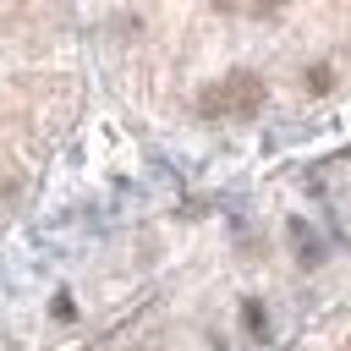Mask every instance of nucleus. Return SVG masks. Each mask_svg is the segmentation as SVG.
Listing matches in <instances>:
<instances>
[{
	"label": "nucleus",
	"instance_id": "4",
	"mask_svg": "<svg viewBox=\"0 0 351 351\" xmlns=\"http://www.w3.org/2000/svg\"><path fill=\"white\" fill-rule=\"evenodd\" d=\"M241 318H247V329L263 340V307H258V302H247V307H241Z\"/></svg>",
	"mask_w": 351,
	"mask_h": 351
},
{
	"label": "nucleus",
	"instance_id": "1",
	"mask_svg": "<svg viewBox=\"0 0 351 351\" xmlns=\"http://www.w3.org/2000/svg\"><path fill=\"white\" fill-rule=\"evenodd\" d=\"M263 99H269V88H263L258 71H230L225 82H214V88L197 93V115H208V121H225V115H258Z\"/></svg>",
	"mask_w": 351,
	"mask_h": 351
},
{
	"label": "nucleus",
	"instance_id": "2",
	"mask_svg": "<svg viewBox=\"0 0 351 351\" xmlns=\"http://www.w3.org/2000/svg\"><path fill=\"white\" fill-rule=\"evenodd\" d=\"M329 88H335V71H329V66H307V93H313V99H324Z\"/></svg>",
	"mask_w": 351,
	"mask_h": 351
},
{
	"label": "nucleus",
	"instance_id": "5",
	"mask_svg": "<svg viewBox=\"0 0 351 351\" xmlns=\"http://www.w3.org/2000/svg\"><path fill=\"white\" fill-rule=\"evenodd\" d=\"M49 313H55V318H71V313H77V307H71V296H66V291H60V296H55V302H49Z\"/></svg>",
	"mask_w": 351,
	"mask_h": 351
},
{
	"label": "nucleus",
	"instance_id": "3",
	"mask_svg": "<svg viewBox=\"0 0 351 351\" xmlns=\"http://www.w3.org/2000/svg\"><path fill=\"white\" fill-rule=\"evenodd\" d=\"M280 5H285V0H241V11H247V16H258V22H269Z\"/></svg>",
	"mask_w": 351,
	"mask_h": 351
}]
</instances>
